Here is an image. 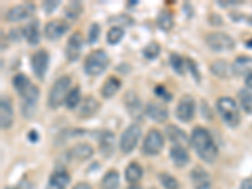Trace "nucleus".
I'll return each instance as SVG.
<instances>
[{
	"label": "nucleus",
	"mask_w": 252,
	"mask_h": 189,
	"mask_svg": "<svg viewBox=\"0 0 252 189\" xmlns=\"http://www.w3.org/2000/svg\"><path fill=\"white\" fill-rule=\"evenodd\" d=\"M71 183V175L66 169H57L51 174L46 189H66Z\"/></svg>",
	"instance_id": "412c9836"
},
{
	"label": "nucleus",
	"mask_w": 252,
	"mask_h": 189,
	"mask_svg": "<svg viewBox=\"0 0 252 189\" xmlns=\"http://www.w3.org/2000/svg\"><path fill=\"white\" fill-rule=\"evenodd\" d=\"M166 145V136L158 129H150L142 143L141 151L146 157H157Z\"/></svg>",
	"instance_id": "0eeeda50"
},
{
	"label": "nucleus",
	"mask_w": 252,
	"mask_h": 189,
	"mask_svg": "<svg viewBox=\"0 0 252 189\" xmlns=\"http://www.w3.org/2000/svg\"><path fill=\"white\" fill-rule=\"evenodd\" d=\"M164 131H166L167 139H168L173 145L186 146V144H188V135H187L186 131L183 130V129H180L179 126L169 124V125L166 126V130Z\"/></svg>",
	"instance_id": "4be33fe9"
},
{
	"label": "nucleus",
	"mask_w": 252,
	"mask_h": 189,
	"mask_svg": "<svg viewBox=\"0 0 252 189\" xmlns=\"http://www.w3.org/2000/svg\"><path fill=\"white\" fill-rule=\"evenodd\" d=\"M72 189H92L91 184L88 183H84V182H80V183L76 184Z\"/></svg>",
	"instance_id": "09e8293b"
},
{
	"label": "nucleus",
	"mask_w": 252,
	"mask_h": 189,
	"mask_svg": "<svg viewBox=\"0 0 252 189\" xmlns=\"http://www.w3.org/2000/svg\"><path fill=\"white\" fill-rule=\"evenodd\" d=\"M196 110H197V104H196L195 97L187 93V95H183L178 101L174 115L180 122L188 124L195 119Z\"/></svg>",
	"instance_id": "6e6552de"
},
{
	"label": "nucleus",
	"mask_w": 252,
	"mask_h": 189,
	"mask_svg": "<svg viewBox=\"0 0 252 189\" xmlns=\"http://www.w3.org/2000/svg\"><path fill=\"white\" fill-rule=\"evenodd\" d=\"M100 108H101V104L99 100L90 95V96L84 97V101L81 102L77 115L80 119H91L99 112Z\"/></svg>",
	"instance_id": "aec40b11"
},
{
	"label": "nucleus",
	"mask_w": 252,
	"mask_h": 189,
	"mask_svg": "<svg viewBox=\"0 0 252 189\" xmlns=\"http://www.w3.org/2000/svg\"><path fill=\"white\" fill-rule=\"evenodd\" d=\"M108 23L110 24H115V27H130L134 24V19L131 17L126 14H120V15H116V17H111L109 19Z\"/></svg>",
	"instance_id": "58836bf2"
},
{
	"label": "nucleus",
	"mask_w": 252,
	"mask_h": 189,
	"mask_svg": "<svg viewBox=\"0 0 252 189\" xmlns=\"http://www.w3.org/2000/svg\"><path fill=\"white\" fill-rule=\"evenodd\" d=\"M99 149L104 158H111L116 149V136L112 131L105 130L100 133Z\"/></svg>",
	"instance_id": "6ab92c4d"
},
{
	"label": "nucleus",
	"mask_w": 252,
	"mask_h": 189,
	"mask_svg": "<svg viewBox=\"0 0 252 189\" xmlns=\"http://www.w3.org/2000/svg\"><path fill=\"white\" fill-rule=\"evenodd\" d=\"M70 23L66 19H53V21L48 22L44 27V37L48 41H57V39L63 37L70 30Z\"/></svg>",
	"instance_id": "4468645a"
},
{
	"label": "nucleus",
	"mask_w": 252,
	"mask_h": 189,
	"mask_svg": "<svg viewBox=\"0 0 252 189\" xmlns=\"http://www.w3.org/2000/svg\"><path fill=\"white\" fill-rule=\"evenodd\" d=\"M14 124V108L12 101L6 96L0 100V125L3 130H9Z\"/></svg>",
	"instance_id": "a211bd4d"
},
{
	"label": "nucleus",
	"mask_w": 252,
	"mask_h": 189,
	"mask_svg": "<svg viewBox=\"0 0 252 189\" xmlns=\"http://www.w3.org/2000/svg\"><path fill=\"white\" fill-rule=\"evenodd\" d=\"M186 64H187V71H189V72H191V75L193 76V79L196 80V82H197V83H199V82H200V72H199V68H198L197 63H196V62L193 61L192 58L187 57Z\"/></svg>",
	"instance_id": "79ce46f5"
},
{
	"label": "nucleus",
	"mask_w": 252,
	"mask_h": 189,
	"mask_svg": "<svg viewBox=\"0 0 252 189\" xmlns=\"http://www.w3.org/2000/svg\"><path fill=\"white\" fill-rule=\"evenodd\" d=\"M154 95L157 97H159L160 100H163V102H170L173 100V95L168 91V88H166L163 84H157L154 87Z\"/></svg>",
	"instance_id": "a19ab883"
},
{
	"label": "nucleus",
	"mask_w": 252,
	"mask_h": 189,
	"mask_svg": "<svg viewBox=\"0 0 252 189\" xmlns=\"http://www.w3.org/2000/svg\"><path fill=\"white\" fill-rule=\"evenodd\" d=\"M240 189H252V179H251V178L244 179V181H242V183H241Z\"/></svg>",
	"instance_id": "de8ad7c7"
},
{
	"label": "nucleus",
	"mask_w": 252,
	"mask_h": 189,
	"mask_svg": "<svg viewBox=\"0 0 252 189\" xmlns=\"http://www.w3.org/2000/svg\"><path fill=\"white\" fill-rule=\"evenodd\" d=\"M246 47H250V48H252V39H250V41L246 42Z\"/></svg>",
	"instance_id": "3c124183"
},
{
	"label": "nucleus",
	"mask_w": 252,
	"mask_h": 189,
	"mask_svg": "<svg viewBox=\"0 0 252 189\" xmlns=\"http://www.w3.org/2000/svg\"><path fill=\"white\" fill-rule=\"evenodd\" d=\"M169 155H170V159L173 162V164L177 168H184L191 162V155H189L186 146L173 145L170 148V150H169Z\"/></svg>",
	"instance_id": "b1692460"
},
{
	"label": "nucleus",
	"mask_w": 252,
	"mask_h": 189,
	"mask_svg": "<svg viewBox=\"0 0 252 189\" xmlns=\"http://www.w3.org/2000/svg\"><path fill=\"white\" fill-rule=\"evenodd\" d=\"M189 143L198 157L207 164H213L218 158V146L208 130L203 126H197L192 131Z\"/></svg>",
	"instance_id": "f257e3e1"
},
{
	"label": "nucleus",
	"mask_w": 252,
	"mask_h": 189,
	"mask_svg": "<svg viewBox=\"0 0 252 189\" xmlns=\"http://www.w3.org/2000/svg\"><path fill=\"white\" fill-rule=\"evenodd\" d=\"M245 84H246L247 90L252 91V73H250L249 76H246V77H245Z\"/></svg>",
	"instance_id": "8fccbe9b"
},
{
	"label": "nucleus",
	"mask_w": 252,
	"mask_h": 189,
	"mask_svg": "<svg viewBox=\"0 0 252 189\" xmlns=\"http://www.w3.org/2000/svg\"><path fill=\"white\" fill-rule=\"evenodd\" d=\"M6 189H15V188H6Z\"/></svg>",
	"instance_id": "864d4df0"
},
{
	"label": "nucleus",
	"mask_w": 252,
	"mask_h": 189,
	"mask_svg": "<svg viewBox=\"0 0 252 189\" xmlns=\"http://www.w3.org/2000/svg\"><path fill=\"white\" fill-rule=\"evenodd\" d=\"M23 38L27 41L29 46L35 47L41 42V32H39V22L30 21L26 24L23 29Z\"/></svg>",
	"instance_id": "393cba45"
},
{
	"label": "nucleus",
	"mask_w": 252,
	"mask_h": 189,
	"mask_svg": "<svg viewBox=\"0 0 252 189\" xmlns=\"http://www.w3.org/2000/svg\"><path fill=\"white\" fill-rule=\"evenodd\" d=\"M162 52V47L158 42H150L146 46L144 47V50H142V55H144L145 58L149 59V61H153V59L158 58Z\"/></svg>",
	"instance_id": "4c0bfd02"
},
{
	"label": "nucleus",
	"mask_w": 252,
	"mask_h": 189,
	"mask_svg": "<svg viewBox=\"0 0 252 189\" xmlns=\"http://www.w3.org/2000/svg\"><path fill=\"white\" fill-rule=\"evenodd\" d=\"M142 130L140 128L139 124H131L128 128L125 129L124 133L120 136L119 146L120 150H121L122 154L129 155L131 154L135 149H137L138 144H139V140L141 137Z\"/></svg>",
	"instance_id": "423d86ee"
},
{
	"label": "nucleus",
	"mask_w": 252,
	"mask_h": 189,
	"mask_svg": "<svg viewBox=\"0 0 252 189\" xmlns=\"http://www.w3.org/2000/svg\"><path fill=\"white\" fill-rule=\"evenodd\" d=\"M12 84L14 87L15 92L19 95L21 97L26 96V93L30 90V87L33 86V83L30 82V80L28 79V76H26L24 73H17V75L13 77Z\"/></svg>",
	"instance_id": "c85d7f7f"
},
{
	"label": "nucleus",
	"mask_w": 252,
	"mask_h": 189,
	"mask_svg": "<svg viewBox=\"0 0 252 189\" xmlns=\"http://www.w3.org/2000/svg\"><path fill=\"white\" fill-rule=\"evenodd\" d=\"M206 46L215 53H228L235 50L236 42L224 32H212L204 38Z\"/></svg>",
	"instance_id": "39448f33"
},
{
	"label": "nucleus",
	"mask_w": 252,
	"mask_h": 189,
	"mask_svg": "<svg viewBox=\"0 0 252 189\" xmlns=\"http://www.w3.org/2000/svg\"><path fill=\"white\" fill-rule=\"evenodd\" d=\"M23 38V32H21V29H12L9 32V39L12 42H21V39Z\"/></svg>",
	"instance_id": "a18cd8bd"
},
{
	"label": "nucleus",
	"mask_w": 252,
	"mask_h": 189,
	"mask_svg": "<svg viewBox=\"0 0 252 189\" xmlns=\"http://www.w3.org/2000/svg\"><path fill=\"white\" fill-rule=\"evenodd\" d=\"M142 175H144V169L137 162H131L126 168H125V179L128 183L137 184L141 181Z\"/></svg>",
	"instance_id": "cd10ccee"
},
{
	"label": "nucleus",
	"mask_w": 252,
	"mask_h": 189,
	"mask_svg": "<svg viewBox=\"0 0 252 189\" xmlns=\"http://www.w3.org/2000/svg\"><path fill=\"white\" fill-rule=\"evenodd\" d=\"M84 46V37L81 32H73L67 39L66 47H64V54L67 61L70 63L77 62L81 57L82 50Z\"/></svg>",
	"instance_id": "1a4fd4ad"
},
{
	"label": "nucleus",
	"mask_w": 252,
	"mask_h": 189,
	"mask_svg": "<svg viewBox=\"0 0 252 189\" xmlns=\"http://www.w3.org/2000/svg\"><path fill=\"white\" fill-rule=\"evenodd\" d=\"M71 83H72V79L67 75L61 76V77H58L56 80L55 83L51 87L50 92H48V100H47L48 106L52 110H57L58 108L64 105L67 95L71 91Z\"/></svg>",
	"instance_id": "7ed1b4c3"
},
{
	"label": "nucleus",
	"mask_w": 252,
	"mask_h": 189,
	"mask_svg": "<svg viewBox=\"0 0 252 189\" xmlns=\"http://www.w3.org/2000/svg\"><path fill=\"white\" fill-rule=\"evenodd\" d=\"M238 102L247 115H252V92L247 88L238 91Z\"/></svg>",
	"instance_id": "f704fd0d"
},
{
	"label": "nucleus",
	"mask_w": 252,
	"mask_h": 189,
	"mask_svg": "<svg viewBox=\"0 0 252 189\" xmlns=\"http://www.w3.org/2000/svg\"><path fill=\"white\" fill-rule=\"evenodd\" d=\"M149 189H157V188H149Z\"/></svg>",
	"instance_id": "5fc2aeb1"
},
{
	"label": "nucleus",
	"mask_w": 252,
	"mask_h": 189,
	"mask_svg": "<svg viewBox=\"0 0 252 189\" xmlns=\"http://www.w3.org/2000/svg\"><path fill=\"white\" fill-rule=\"evenodd\" d=\"M28 139L30 143H37L38 139H39V135H38V131L30 130L28 133Z\"/></svg>",
	"instance_id": "49530a36"
},
{
	"label": "nucleus",
	"mask_w": 252,
	"mask_h": 189,
	"mask_svg": "<svg viewBox=\"0 0 252 189\" xmlns=\"http://www.w3.org/2000/svg\"><path fill=\"white\" fill-rule=\"evenodd\" d=\"M122 83L121 80L116 76H109L106 81L102 83L101 88H100V93L105 100H110L115 96L116 93L119 92L120 88H121Z\"/></svg>",
	"instance_id": "a878e982"
},
{
	"label": "nucleus",
	"mask_w": 252,
	"mask_h": 189,
	"mask_svg": "<svg viewBox=\"0 0 252 189\" xmlns=\"http://www.w3.org/2000/svg\"><path fill=\"white\" fill-rule=\"evenodd\" d=\"M159 182L164 189H179V181L174 175L169 174L167 172H162L159 174Z\"/></svg>",
	"instance_id": "e433bc0d"
},
{
	"label": "nucleus",
	"mask_w": 252,
	"mask_h": 189,
	"mask_svg": "<svg viewBox=\"0 0 252 189\" xmlns=\"http://www.w3.org/2000/svg\"><path fill=\"white\" fill-rule=\"evenodd\" d=\"M249 23H250V24H251V26H252V15H251V17H250V18H249Z\"/></svg>",
	"instance_id": "603ef678"
},
{
	"label": "nucleus",
	"mask_w": 252,
	"mask_h": 189,
	"mask_svg": "<svg viewBox=\"0 0 252 189\" xmlns=\"http://www.w3.org/2000/svg\"><path fill=\"white\" fill-rule=\"evenodd\" d=\"M110 64V58L104 50L91 51L84 62V71L91 77H97L106 71Z\"/></svg>",
	"instance_id": "20e7f679"
},
{
	"label": "nucleus",
	"mask_w": 252,
	"mask_h": 189,
	"mask_svg": "<svg viewBox=\"0 0 252 189\" xmlns=\"http://www.w3.org/2000/svg\"><path fill=\"white\" fill-rule=\"evenodd\" d=\"M95 154V149L88 143H79L73 145L66 151V158L70 162H77V163H84L90 160Z\"/></svg>",
	"instance_id": "ddd939ff"
},
{
	"label": "nucleus",
	"mask_w": 252,
	"mask_h": 189,
	"mask_svg": "<svg viewBox=\"0 0 252 189\" xmlns=\"http://www.w3.org/2000/svg\"><path fill=\"white\" fill-rule=\"evenodd\" d=\"M218 115L228 128L235 129L240 125L241 115L237 102L229 96H222L216 102Z\"/></svg>",
	"instance_id": "f03ea898"
},
{
	"label": "nucleus",
	"mask_w": 252,
	"mask_h": 189,
	"mask_svg": "<svg viewBox=\"0 0 252 189\" xmlns=\"http://www.w3.org/2000/svg\"><path fill=\"white\" fill-rule=\"evenodd\" d=\"M120 186V174L116 169H110L102 177L100 189H117Z\"/></svg>",
	"instance_id": "7c9ffc66"
},
{
	"label": "nucleus",
	"mask_w": 252,
	"mask_h": 189,
	"mask_svg": "<svg viewBox=\"0 0 252 189\" xmlns=\"http://www.w3.org/2000/svg\"><path fill=\"white\" fill-rule=\"evenodd\" d=\"M209 71L215 77L220 80H228L233 76L232 64H229L226 59H216L209 66Z\"/></svg>",
	"instance_id": "5701e85b"
},
{
	"label": "nucleus",
	"mask_w": 252,
	"mask_h": 189,
	"mask_svg": "<svg viewBox=\"0 0 252 189\" xmlns=\"http://www.w3.org/2000/svg\"><path fill=\"white\" fill-rule=\"evenodd\" d=\"M81 88L80 86H76V87L71 88V91L68 92L66 97V101H64V106H66L68 110H75L79 105H81Z\"/></svg>",
	"instance_id": "473e14b6"
},
{
	"label": "nucleus",
	"mask_w": 252,
	"mask_h": 189,
	"mask_svg": "<svg viewBox=\"0 0 252 189\" xmlns=\"http://www.w3.org/2000/svg\"><path fill=\"white\" fill-rule=\"evenodd\" d=\"M208 22L211 26H215V27L224 26V19H222V17H221L220 14H217V13H212V14L208 17Z\"/></svg>",
	"instance_id": "c03bdc74"
},
{
	"label": "nucleus",
	"mask_w": 252,
	"mask_h": 189,
	"mask_svg": "<svg viewBox=\"0 0 252 189\" xmlns=\"http://www.w3.org/2000/svg\"><path fill=\"white\" fill-rule=\"evenodd\" d=\"M100 34H101V27L99 23H92L88 28V33H87V42L88 44H95L99 41Z\"/></svg>",
	"instance_id": "ea45409f"
},
{
	"label": "nucleus",
	"mask_w": 252,
	"mask_h": 189,
	"mask_svg": "<svg viewBox=\"0 0 252 189\" xmlns=\"http://www.w3.org/2000/svg\"><path fill=\"white\" fill-rule=\"evenodd\" d=\"M125 35V30L124 28H120V27H111L110 29H109L108 34H106V41L110 46H116V44H119L120 42L122 41V38Z\"/></svg>",
	"instance_id": "c9c22d12"
},
{
	"label": "nucleus",
	"mask_w": 252,
	"mask_h": 189,
	"mask_svg": "<svg viewBox=\"0 0 252 189\" xmlns=\"http://www.w3.org/2000/svg\"><path fill=\"white\" fill-rule=\"evenodd\" d=\"M193 189H212V178L202 165H196L191 170Z\"/></svg>",
	"instance_id": "f3484780"
},
{
	"label": "nucleus",
	"mask_w": 252,
	"mask_h": 189,
	"mask_svg": "<svg viewBox=\"0 0 252 189\" xmlns=\"http://www.w3.org/2000/svg\"><path fill=\"white\" fill-rule=\"evenodd\" d=\"M232 71L235 76H249L252 73V57L240 55L232 63Z\"/></svg>",
	"instance_id": "bb28decb"
},
{
	"label": "nucleus",
	"mask_w": 252,
	"mask_h": 189,
	"mask_svg": "<svg viewBox=\"0 0 252 189\" xmlns=\"http://www.w3.org/2000/svg\"><path fill=\"white\" fill-rule=\"evenodd\" d=\"M157 24L158 28L162 29L163 32H170L174 28V24H175V22H174V14L170 10H168V9H163V10L159 12V14H158Z\"/></svg>",
	"instance_id": "c756f323"
},
{
	"label": "nucleus",
	"mask_w": 252,
	"mask_h": 189,
	"mask_svg": "<svg viewBox=\"0 0 252 189\" xmlns=\"http://www.w3.org/2000/svg\"><path fill=\"white\" fill-rule=\"evenodd\" d=\"M30 66H32V71L34 76L39 81H43L44 77L48 71V66H50V54L46 50H38L35 53H33L32 58H30Z\"/></svg>",
	"instance_id": "f8f14e48"
},
{
	"label": "nucleus",
	"mask_w": 252,
	"mask_h": 189,
	"mask_svg": "<svg viewBox=\"0 0 252 189\" xmlns=\"http://www.w3.org/2000/svg\"><path fill=\"white\" fill-rule=\"evenodd\" d=\"M169 63H170L171 68L177 75L183 76L187 71V64H186V58L182 57L178 53H171L169 55Z\"/></svg>",
	"instance_id": "72a5a7b5"
},
{
	"label": "nucleus",
	"mask_w": 252,
	"mask_h": 189,
	"mask_svg": "<svg viewBox=\"0 0 252 189\" xmlns=\"http://www.w3.org/2000/svg\"><path fill=\"white\" fill-rule=\"evenodd\" d=\"M125 100V108L128 110L129 115L133 117L134 120H139L142 119V115H145V108H142L141 100L139 99L137 93L134 91H129L124 97Z\"/></svg>",
	"instance_id": "dca6fc26"
},
{
	"label": "nucleus",
	"mask_w": 252,
	"mask_h": 189,
	"mask_svg": "<svg viewBox=\"0 0 252 189\" xmlns=\"http://www.w3.org/2000/svg\"><path fill=\"white\" fill-rule=\"evenodd\" d=\"M35 12V5L33 3H23L19 5L12 6L5 14L8 23H21L32 18Z\"/></svg>",
	"instance_id": "9b49d317"
},
{
	"label": "nucleus",
	"mask_w": 252,
	"mask_h": 189,
	"mask_svg": "<svg viewBox=\"0 0 252 189\" xmlns=\"http://www.w3.org/2000/svg\"><path fill=\"white\" fill-rule=\"evenodd\" d=\"M59 5H61V1H59V0H47V1H43V3H42V8H43L46 14H52Z\"/></svg>",
	"instance_id": "37998d69"
},
{
	"label": "nucleus",
	"mask_w": 252,
	"mask_h": 189,
	"mask_svg": "<svg viewBox=\"0 0 252 189\" xmlns=\"http://www.w3.org/2000/svg\"><path fill=\"white\" fill-rule=\"evenodd\" d=\"M145 115L154 122L164 124L169 119L168 106L164 102L149 101L145 106Z\"/></svg>",
	"instance_id": "2eb2a0df"
},
{
	"label": "nucleus",
	"mask_w": 252,
	"mask_h": 189,
	"mask_svg": "<svg viewBox=\"0 0 252 189\" xmlns=\"http://www.w3.org/2000/svg\"><path fill=\"white\" fill-rule=\"evenodd\" d=\"M82 13H84V4L81 1H70L64 6L66 21H77Z\"/></svg>",
	"instance_id": "2f4dec72"
},
{
	"label": "nucleus",
	"mask_w": 252,
	"mask_h": 189,
	"mask_svg": "<svg viewBox=\"0 0 252 189\" xmlns=\"http://www.w3.org/2000/svg\"><path fill=\"white\" fill-rule=\"evenodd\" d=\"M39 97H41V90L38 86L33 84L30 90L26 93V96L22 97V115L26 119H32L33 116L37 112L38 108V101H39Z\"/></svg>",
	"instance_id": "9d476101"
}]
</instances>
